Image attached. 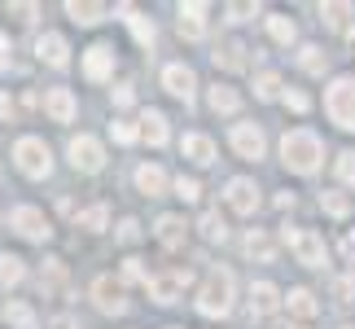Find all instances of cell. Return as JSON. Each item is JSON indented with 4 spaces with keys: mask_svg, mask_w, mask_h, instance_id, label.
<instances>
[{
    "mask_svg": "<svg viewBox=\"0 0 355 329\" xmlns=\"http://www.w3.org/2000/svg\"><path fill=\"white\" fill-rule=\"evenodd\" d=\"M285 307H290L294 317H303V321L320 312V303H316V294H311V290H290V294H285Z\"/></svg>",
    "mask_w": 355,
    "mask_h": 329,
    "instance_id": "23",
    "label": "cell"
},
{
    "mask_svg": "<svg viewBox=\"0 0 355 329\" xmlns=\"http://www.w3.org/2000/svg\"><path fill=\"white\" fill-rule=\"evenodd\" d=\"M277 92H281V75L263 71V75L254 79V97H259V101H272V97H277Z\"/></svg>",
    "mask_w": 355,
    "mask_h": 329,
    "instance_id": "31",
    "label": "cell"
},
{
    "mask_svg": "<svg viewBox=\"0 0 355 329\" xmlns=\"http://www.w3.org/2000/svg\"><path fill=\"white\" fill-rule=\"evenodd\" d=\"M22 277H26L22 259H18V255H0V285H5V290H9V285H18Z\"/></svg>",
    "mask_w": 355,
    "mask_h": 329,
    "instance_id": "28",
    "label": "cell"
},
{
    "mask_svg": "<svg viewBox=\"0 0 355 329\" xmlns=\"http://www.w3.org/2000/svg\"><path fill=\"white\" fill-rule=\"evenodd\" d=\"M245 255L259 259V264H272V259H277V246H272V237L263 228H254V233H245Z\"/></svg>",
    "mask_w": 355,
    "mask_h": 329,
    "instance_id": "21",
    "label": "cell"
},
{
    "mask_svg": "<svg viewBox=\"0 0 355 329\" xmlns=\"http://www.w3.org/2000/svg\"><path fill=\"white\" fill-rule=\"evenodd\" d=\"M320 207L329 211V215H347V211H351V198H347V194H338V189H329V194L320 198Z\"/></svg>",
    "mask_w": 355,
    "mask_h": 329,
    "instance_id": "35",
    "label": "cell"
},
{
    "mask_svg": "<svg viewBox=\"0 0 355 329\" xmlns=\"http://www.w3.org/2000/svg\"><path fill=\"white\" fill-rule=\"evenodd\" d=\"M40 281H44V290H58V285L66 281V268H62V259H44V272H40Z\"/></svg>",
    "mask_w": 355,
    "mask_h": 329,
    "instance_id": "33",
    "label": "cell"
},
{
    "mask_svg": "<svg viewBox=\"0 0 355 329\" xmlns=\"http://www.w3.org/2000/svg\"><path fill=\"white\" fill-rule=\"evenodd\" d=\"M35 53H40V62H49V66H66V58H71L66 40H62V35H53V31L35 40Z\"/></svg>",
    "mask_w": 355,
    "mask_h": 329,
    "instance_id": "16",
    "label": "cell"
},
{
    "mask_svg": "<svg viewBox=\"0 0 355 329\" xmlns=\"http://www.w3.org/2000/svg\"><path fill=\"white\" fill-rule=\"evenodd\" d=\"M9 13H13V18H22V22H31V13H35V5H13Z\"/></svg>",
    "mask_w": 355,
    "mask_h": 329,
    "instance_id": "46",
    "label": "cell"
},
{
    "mask_svg": "<svg viewBox=\"0 0 355 329\" xmlns=\"http://www.w3.org/2000/svg\"><path fill=\"white\" fill-rule=\"evenodd\" d=\"M285 106H290V110H298V115H303V110H307L311 101H307V92H298V88H290V92H285Z\"/></svg>",
    "mask_w": 355,
    "mask_h": 329,
    "instance_id": "43",
    "label": "cell"
},
{
    "mask_svg": "<svg viewBox=\"0 0 355 329\" xmlns=\"http://www.w3.org/2000/svg\"><path fill=\"white\" fill-rule=\"evenodd\" d=\"M343 246H347V255H355V233H347V242H343Z\"/></svg>",
    "mask_w": 355,
    "mask_h": 329,
    "instance_id": "49",
    "label": "cell"
},
{
    "mask_svg": "<svg viewBox=\"0 0 355 329\" xmlns=\"http://www.w3.org/2000/svg\"><path fill=\"white\" fill-rule=\"evenodd\" d=\"M123 272H128L132 281H145V285L154 281V277H149V268H145V259H128V264H123Z\"/></svg>",
    "mask_w": 355,
    "mask_h": 329,
    "instance_id": "42",
    "label": "cell"
},
{
    "mask_svg": "<svg viewBox=\"0 0 355 329\" xmlns=\"http://www.w3.org/2000/svg\"><path fill=\"white\" fill-rule=\"evenodd\" d=\"M281 303V294H277V285L272 281H259L254 290H250V317H272Z\"/></svg>",
    "mask_w": 355,
    "mask_h": 329,
    "instance_id": "15",
    "label": "cell"
},
{
    "mask_svg": "<svg viewBox=\"0 0 355 329\" xmlns=\"http://www.w3.org/2000/svg\"><path fill=\"white\" fill-rule=\"evenodd\" d=\"M198 228H202V237H207V242H224L228 237V224L220 219V211H207V215L198 219Z\"/></svg>",
    "mask_w": 355,
    "mask_h": 329,
    "instance_id": "29",
    "label": "cell"
},
{
    "mask_svg": "<svg viewBox=\"0 0 355 329\" xmlns=\"http://www.w3.org/2000/svg\"><path fill=\"white\" fill-rule=\"evenodd\" d=\"M123 13H128V26H132V35L141 40V44H154V22H149V18H136L132 9H123Z\"/></svg>",
    "mask_w": 355,
    "mask_h": 329,
    "instance_id": "34",
    "label": "cell"
},
{
    "mask_svg": "<svg viewBox=\"0 0 355 329\" xmlns=\"http://www.w3.org/2000/svg\"><path fill=\"white\" fill-rule=\"evenodd\" d=\"M320 158H324V149H320V136H316V132H307V128L285 132V141H281V162H285L290 171L311 176V171L320 167Z\"/></svg>",
    "mask_w": 355,
    "mask_h": 329,
    "instance_id": "1",
    "label": "cell"
},
{
    "mask_svg": "<svg viewBox=\"0 0 355 329\" xmlns=\"http://www.w3.org/2000/svg\"><path fill=\"white\" fill-rule=\"evenodd\" d=\"M13 158H18V167L26 176H35V180L53 171V154H49V145L40 141V136H22V141L13 145Z\"/></svg>",
    "mask_w": 355,
    "mask_h": 329,
    "instance_id": "4",
    "label": "cell"
},
{
    "mask_svg": "<svg viewBox=\"0 0 355 329\" xmlns=\"http://www.w3.org/2000/svg\"><path fill=\"white\" fill-rule=\"evenodd\" d=\"M338 180H355V149L338 154Z\"/></svg>",
    "mask_w": 355,
    "mask_h": 329,
    "instance_id": "41",
    "label": "cell"
},
{
    "mask_svg": "<svg viewBox=\"0 0 355 329\" xmlns=\"http://www.w3.org/2000/svg\"><path fill=\"white\" fill-rule=\"evenodd\" d=\"M343 329H355V325H343Z\"/></svg>",
    "mask_w": 355,
    "mask_h": 329,
    "instance_id": "52",
    "label": "cell"
},
{
    "mask_svg": "<svg viewBox=\"0 0 355 329\" xmlns=\"http://www.w3.org/2000/svg\"><path fill=\"white\" fill-rule=\"evenodd\" d=\"M180 35H189V40L207 35V5H184L180 9Z\"/></svg>",
    "mask_w": 355,
    "mask_h": 329,
    "instance_id": "20",
    "label": "cell"
},
{
    "mask_svg": "<svg viewBox=\"0 0 355 329\" xmlns=\"http://www.w3.org/2000/svg\"><path fill=\"white\" fill-rule=\"evenodd\" d=\"M5 321L9 325H18V329H40V321H35V312L22 303V298H9L5 303Z\"/></svg>",
    "mask_w": 355,
    "mask_h": 329,
    "instance_id": "25",
    "label": "cell"
},
{
    "mask_svg": "<svg viewBox=\"0 0 355 329\" xmlns=\"http://www.w3.org/2000/svg\"><path fill=\"white\" fill-rule=\"evenodd\" d=\"M351 58H355V35H351Z\"/></svg>",
    "mask_w": 355,
    "mask_h": 329,
    "instance_id": "50",
    "label": "cell"
},
{
    "mask_svg": "<svg viewBox=\"0 0 355 329\" xmlns=\"http://www.w3.org/2000/svg\"><path fill=\"white\" fill-rule=\"evenodd\" d=\"M233 149L241 158H250V162L263 158V132H259L254 123H237V128H233Z\"/></svg>",
    "mask_w": 355,
    "mask_h": 329,
    "instance_id": "13",
    "label": "cell"
},
{
    "mask_svg": "<svg viewBox=\"0 0 355 329\" xmlns=\"http://www.w3.org/2000/svg\"><path fill=\"white\" fill-rule=\"evenodd\" d=\"M44 110H49L53 123H71V119H75V97H71V88H49V92H44Z\"/></svg>",
    "mask_w": 355,
    "mask_h": 329,
    "instance_id": "14",
    "label": "cell"
},
{
    "mask_svg": "<svg viewBox=\"0 0 355 329\" xmlns=\"http://www.w3.org/2000/svg\"><path fill=\"white\" fill-rule=\"evenodd\" d=\"M237 106H241V97H237L233 88H224V84L211 88V110H215V115H233Z\"/></svg>",
    "mask_w": 355,
    "mask_h": 329,
    "instance_id": "27",
    "label": "cell"
},
{
    "mask_svg": "<svg viewBox=\"0 0 355 329\" xmlns=\"http://www.w3.org/2000/svg\"><path fill=\"white\" fill-rule=\"evenodd\" d=\"M215 66H224V71H241V66H245V44H241V40H228V44H220V53H215Z\"/></svg>",
    "mask_w": 355,
    "mask_h": 329,
    "instance_id": "24",
    "label": "cell"
},
{
    "mask_svg": "<svg viewBox=\"0 0 355 329\" xmlns=\"http://www.w3.org/2000/svg\"><path fill=\"white\" fill-rule=\"evenodd\" d=\"M0 119H13V101L5 97V92H0Z\"/></svg>",
    "mask_w": 355,
    "mask_h": 329,
    "instance_id": "48",
    "label": "cell"
},
{
    "mask_svg": "<svg viewBox=\"0 0 355 329\" xmlns=\"http://www.w3.org/2000/svg\"><path fill=\"white\" fill-rule=\"evenodd\" d=\"M250 13H254V5H228V18H233V22H245Z\"/></svg>",
    "mask_w": 355,
    "mask_h": 329,
    "instance_id": "44",
    "label": "cell"
},
{
    "mask_svg": "<svg viewBox=\"0 0 355 329\" xmlns=\"http://www.w3.org/2000/svg\"><path fill=\"white\" fill-rule=\"evenodd\" d=\"M224 198H228V207H233L237 215H254V211H259V189H254V180H245V176L228 180Z\"/></svg>",
    "mask_w": 355,
    "mask_h": 329,
    "instance_id": "10",
    "label": "cell"
},
{
    "mask_svg": "<svg viewBox=\"0 0 355 329\" xmlns=\"http://www.w3.org/2000/svg\"><path fill=\"white\" fill-rule=\"evenodd\" d=\"M175 194H180L184 202H198L202 198V185L193 180V176H175Z\"/></svg>",
    "mask_w": 355,
    "mask_h": 329,
    "instance_id": "38",
    "label": "cell"
},
{
    "mask_svg": "<svg viewBox=\"0 0 355 329\" xmlns=\"http://www.w3.org/2000/svg\"><path fill=\"white\" fill-rule=\"evenodd\" d=\"M0 71H9V40L0 35Z\"/></svg>",
    "mask_w": 355,
    "mask_h": 329,
    "instance_id": "47",
    "label": "cell"
},
{
    "mask_svg": "<svg viewBox=\"0 0 355 329\" xmlns=\"http://www.w3.org/2000/svg\"><path fill=\"white\" fill-rule=\"evenodd\" d=\"M162 88L171 92V97H180L184 106L193 101V88H198V79H193V71H189L184 62H171L167 71H162Z\"/></svg>",
    "mask_w": 355,
    "mask_h": 329,
    "instance_id": "9",
    "label": "cell"
},
{
    "mask_svg": "<svg viewBox=\"0 0 355 329\" xmlns=\"http://www.w3.org/2000/svg\"><path fill=\"white\" fill-rule=\"evenodd\" d=\"M347 13H351V5H320V22L324 26H343Z\"/></svg>",
    "mask_w": 355,
    "mask_h": 329,
    "instance_id": "37",
    "label": "cell"
},
{
    "mask_svg": "<svg viewBox=\"0 0 355 329\" xmlns=\"http://www.w3.org/2000/svg\"><path fill=\"white\" fill-rule=\"evenodd\" d=\"M198 312L211 317V321L233 312V272L228 268H211L207 272V285H202V294H198Z\"/></svg>",
    "mask_w": 355,
    "mask_h": 329,
    "instance_id": "2",
    "label": "cell"
},
{
    "mask_svg": "<svg viewBox=\"0 0 355 329\" xmlns=\"http://www.w3.org/2000/svg\"><path fill=\"white\" fill-rule=\"evenodd\" d=\"M105 224H110V211L105 207H88L84 215H79V228H88V233H101Z\"/></svg>",
    "mask_w": 355,
    "mask_h": 329,
    "instance_id": "32",
    "label": "cell"
},
{
    "mask_svg": "<svg viewBox=\"0 0 355 329\" xmlns=\"http://www.w3.org/2000/svg\"><path fill=\"white\" fill-rule=\"evenodd\" d=\"M13 228H18L26 242H49V233H53L44 211H35V207H18V211H13Z\"/></svg>",
    "mask_w": 355,
    "mask_h": 329,
    "instance_id": "11",
    "label": "cell"
},
{
    "mask_svg": "<svg viewBox=\"0 0 355 329\" xmlns=\"http://www.w3.org/2000/svg\"><path fill=\"white\" fill-rule=\"evenodd\" d=\"M324 110H329V119L338 123V128L355 132V79L351 75L334 79V88L324 92Z\"/></svg>",
    "mask_w": 355,
    "mask_h": 329,
    "instance_id": "3",
    "label": "cell"
},
{
    "mask_svg": "<svg viewBox=\"0 0 355 329\" xmlns=\"http://www.w3.org/2000/svg\"><path fill=\"white\" fill-rule=\"evenodd\" d=\"M303 71H311V75H320V71H324V53H320L316 44H307V49H303Z\"/></svg>",
    "mask_w": 355,
    "mask_h": 329,
    "instance_id": "39",
    "label": "cell"
},
{
    "mask_svg": "<svg viewBox=\"0 0 355 329\" xmlns=\"http://www.w3.org/2000/svg\"><path fill=\"white\" fill-rule=\"evenodd\" d=\"M281 237H285V242L294 246L298 264H307V268H324V242H320V233H303V228H285Z\"/></svg>",
    "mask_w": 355,
    "mask_h": 329,
    "instance_id": "5",
    "label": "cell"
},
{
    "mask_svg": "<svg viewBox=\"0 0 355 329\" xmlns=\"http://www.w3.org/2000/svg\"><path fill=\"white\" fill-rule=\"evenodd\" d=\"M110 71H114V49H110V44H92V49L84 53V75L92 79V84H101Z\"/></svg>",
    "mask_w": 355,
    "mask_h": 329,
    "instance_id": "12",
    "label": "cell"
},
{
    "mask_svg": "<svg viewBox=\"0 0 355 329\" xmlns=\"http://www.w3.org/2000/svg\"><path fill=\"white\" fill-rule=\"evenodd\" d=\"M92 298H97V307L105 312V317L128 312V290H123V281H114V277H97V281H92Z\"/></svg>",
    "mask_w": 355,
    "mask_h": 329,
    "instance_id": "6",
    "label": "cell"
},
{
    "mask_svg": "<svg viewBox=\"0 0 355 329\" xmlns=\"http://www.w3.org/2000/svg\"><path fill=\"white\" fill-rule=\"evenodd\" d=\"M110 136H114V141H123V145H132L136 136H141V128H136V123H128V119H114V123H110Z\"/></svg>",
    "mask_w": 355,
    "mask_h": 329,
    "instance_id": "36",
    "label": "cell"
},
{
    "mask_svg": "<svg viewBox=\"0 0 355 329\" xmlns=\"http://www.w3.org/2000/svg\"><path fill=\"white\" fill-rule=\"evenodd\" d=\"M66 13H71L79 26H97V22L105 18V5H79V0H71V5H66Z\"/></svg>",
    "mask_w": 355,
    "mask_h": 329,
    "instance_id": "26",
    "label": "cell"
},
{
    "mask_svg": "<svg viewBox=\"0 0 355 329\" xmlns=\"http://www.w3.org/2000/svg\"><path fill=\"white\" fill-rule=\"evenodd\" d=\"M119 242H123V246H136V242H141V224H136L132 215L119 224Z\"/></svg>",
    "mask_w": 355,
    "mask_h": 329,
    "instance_id": "40",
    "label": "cell"
},
{
    "mask_svg": "<svg viewBox=\"0 0 355 329\" xmlns=\"http://www.w3.org/2000/svg\"><path fill=\"white\" fill-rule=\"evenodd\" d=\"M294 329H307V325H294Z\"/></svg>",
    "mask_w": 355,
    "mask_h": 329,
    "instance_id": "51",
    "label": "cell"
},
{
    "mask_svg": "<svg viewBox=\"0 0 355 329\" xmlns=\"http://www.w3.org/2000/svg\"><path fill=\"white\" fill-rule=\"evenodd\" d=\"M268 35L272 40H277V44H294V22L290 18H281V13H272V18H268Z\"/></svg>",
    "mask_w": 355,
    "mask_h": 329,
    "instance_id": "30",
    "label": "cell"
},
{
    "mask_svg": "<svg viewBox=\"0 0 355 329\" xmlns=\"http://www.w3.org/2000/svg\"><path fill=\"white\" fill-rule=\"evenodd\" d=\"M71 167L75 171H101L105 167V149L92 136H75L71 141Z\"/></svg>",
    "mask_w": 355,
    "mask_h": 329,
    "instance_id": "7",
    "label": "cell"
},
{
    "mask_svg": "<svg viewBox=\"0 0 355 329\" xmlns=\"http://www.w3.org/2000/svg\"><path fill=\"white\" fill-rule=\"evenodd\" d=\"M184 285H189V268H171V272H162V277L149 281V298H158V303H175V298L184 294Z\"/></svg>",
    "mask_w": 355,
    "mask_h": 329,
    "instance_id": "8",
    "label": "cell"
},
{
    "mask_svg": "<svg viewBox=\"0 0 355 329\" xmlns=\"http://www.w3.org/2000/svg\"><path fill=\"white\" fill-rule=\"evenodd\" d=\"M136 189H141L145 198H158L162 189H167V171H162V167H154V162L136 167Z\"/></svg>",
    "mask_w": 355,
    "mask_h": 329,
    "instance_id": "18",
    "label": "cell"
},
{
    "mask_svg": "<svg viewBox=\"0 0 355 329\" xmlns=\"http://www.w3.org/2000/svg\"><path fill=\"white\" fill-rule=\"evenodd\" d=\"M334 294L343 298V303H351V294H355V285L351 281H334Z\"/></svg>",
    "mask_w": 355,
    "mask_h": 329,
    "instance_id": "45",
    "label": "cell"
},
{
    "mask_svg": "<svg viewBox=\"0 0 355 329\" xmlns=\"http://www.w3.org/2000/svg\"><path fill=\"white\" fill-rule=\"evenodd\" d=\"M154 233H158V242L167 246V251H175V246H184V233H189V224H184L180 215H162Z\"/></svg>",
    "mask_w": 355,
    "mask_h": 329,
    "instance_id": "19",
    "label": "cell"
},
{
    "mask_svg": "<svg viewBox=\"0 0 355 329\" xmlns=\"http://www.w3.org/2000/svg\"><path fill=\"white\" fill-rule=\"evenodd\" d=\"M180 154L207 167V162H215V145H211V136H202V132H189L184 141H180Z\"/></svg>",
    "mask_w": 355,
    "mask_h": 329,
    "instance_id": "17",
    "label": "cell"
},
{
    "mask_svg": "<svg viewBox=\"0 0 355 329\" xmlns=\"http://www.w3.org/2000/svg\"><path fill=\"white\" fill-rule=\"evenodd\" d=\"M141 136L149 145H167V119H162L158 110H145L141 115Z\"/></svg>",
    "mask_w": 355,
    "mask_h": 329,
    "instance_id": "22",
    "label": "cell"
}]
</instances>
